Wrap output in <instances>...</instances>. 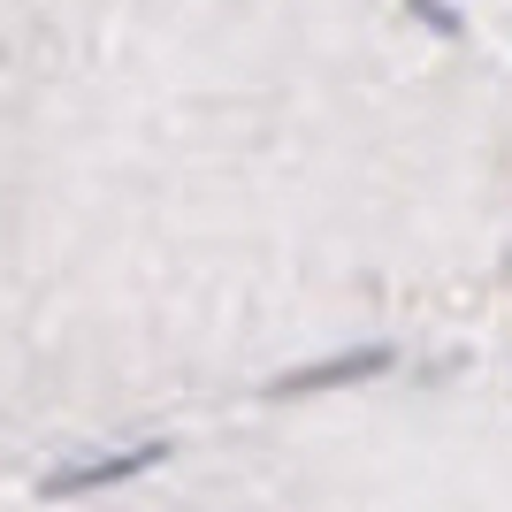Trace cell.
<instances>
[{"instance_id":"cell-3","label":"cell","mask_w":512,"mask_h":512,"mask_svg":"<svg viewBox=\"0 0 512 512\" xmlns=\"http://www.w3.org/2000/svg\"><path fill=\"white\" fill-rule=\"evenodd\" d=\"M413 16L428 23V31H444V39H459V16H444V8H436V0H406Z\"/></svg>"},{"instance_id":"cell-2","label":"cell","mask_w":512,"mask_h":512,"mask_svg":"<svg viewBox=\"0 0 512 512\" xmlns=\"http://www.w3.org/2000/svg\"><path fill=\"white\" fill-rule=\"evenodd\" d=\"M398 367L390 344H360V352H337V360H314V367H291L268 383V398H314V390H337V383H367V375H383Z\"/></svg>"},{"instance_id":"cell-1","label":"cell","mask_w":512,"mask_h":512,"mask_svg":"<svg viewBox=\"0 0 512 512\" xmlns=\"http://www.w3.org/2000/svg\"><path fill=\"white\" fill-rule=\"evenodd\" d=\"M161 459H169L161 436L123 444V451H92V459H69V467L39 474V497H46V505H69V497H92V490H123V482H138V474H153Z\"/></svg>"}]
</instances>
